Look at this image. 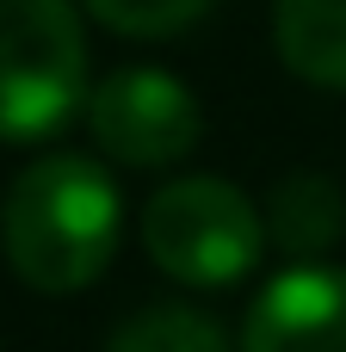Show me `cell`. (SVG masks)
Listing matches in <instances>:
<instances>
[{
  "label": "cell",
  "mask_w": 346,
  "mask_h": 352,
  "mask_svg": "<svg viewBox=\"0 0 346 352\" xmlns=\"http://www.w3.org/2000/svg\"><path fill=\"white\" fill-rule=\"evenodd\" d=\"M124 235V192L93 155H37L0 204L6 266L43 291L74 297L99 285Z\"/></svg>",
  "instance_id": "1"
},
{
  "label": "cell",
  "mask_w": 346,
  "mask_h": 352,
  "mask_svg": "<svg viewBox=\"0 0 346 352\" xmlns=\"http://www.w3.org/2000/svg\"><path fill=\"white\" fill-rule=\"evenodd\" d=\"M266 248V210L223 173H180L142 210V254L186 291L241 285Z\"/></svg>",
  "instance_id": "2"
},
{
  "label": "cell",
  "mask_w": 346,
  "mask_h": 352,
  "mask_svg": "<svg viewBox=\"0 0 346 352\" xmlns=\"http://www.w3.org/2000/svg\"><path fill=\"white\" fill-rule=\"evenodd\" d=\"M80 0H0V142H43L87 105Z\"/></svg>",
  "instance_id": "3"
},
{
  "label": "cell",
  "mask_w": 346,
  "mask_h": 352,
  "mask_svg": "<svg viewBox=\"0 0 346 352\" xmlns=\"http://www.w3.org/2000/svg\"><path fill=\"white\" fill-rule=\"evenodd\" d=\"M87 130L105 161L136 167V173H167L198 148L204 111L180 74L130 62V68H111L87 93Z\"/></svg>",
  "instance_id": "4"
},
{
  "label": "cell",
  "mask_w": 346,
  "mask_h": 352,
  "mask_svg": "<svg viewBox=\"0 0 346 352\" xmlns=\"http://www.w3.org/2000/svg\"><path fill=\"white\" fill-rule=\"evenodd\" d=\"M241 352H346V266L297 260L248 309Z\"/></svg>",
  "instance_id": "5"
},
{
  "label": "cell",
  "mask_w": 346,
  "mask_h": 352,
  "mask_svg": "<svg viewBox=\"0 0 346 352\" xmlns=\"http://www.w3.org/2000/svg\"><path fill=\"white\" fill-rule=\"evenodd\" d=\"M346 235V198L328 173H285L266 192V241L297 260H322Z\"/></svg>",
  "instance_id": "6"
},
{
  "label": "cell",
  "mask_w": 346,
  "mask_h": 352,
  "mask_svg": "<svg viewBox=\"0 0 346 352\" xmlns=\"http://www.w3.org/2000/svg\"><path fill=\"white\" fill-rule=\"evenodd\" d=\"M272 50L297 80L346 93V0H272Z\"/></svg>",
  "instance_id": "7"
},
{
  "label": "cell",
  "mask_w": 346,
  "mask_h": 352,
  "mask_svg": "<svg viewBox=\"0 0 346 352\" xmlns=\"http://www.w3.org/2000/svg\"><path fill=\"white\" fill-rule=\"evenodd\" d=\"M105 352H241V346L198 303H149L105 340Z\"/></svg>",
  "instance_id": "8"
},
{
  "label": "cell",
  "mask_w": 346,
  "mask_h": 352,
  "mask_svg": "<svg viewBox=\"0 0 346 352\" xmlns=\"http://www.w3.org/2000/svg\"><path fill=\"white\" fill-rule=\"evenodd\" d=\"M217 0H80V12H93L105 31L118 37H180L192 31Z\"/></svg>",
  "instance_id": "9"
}]
</instances>
